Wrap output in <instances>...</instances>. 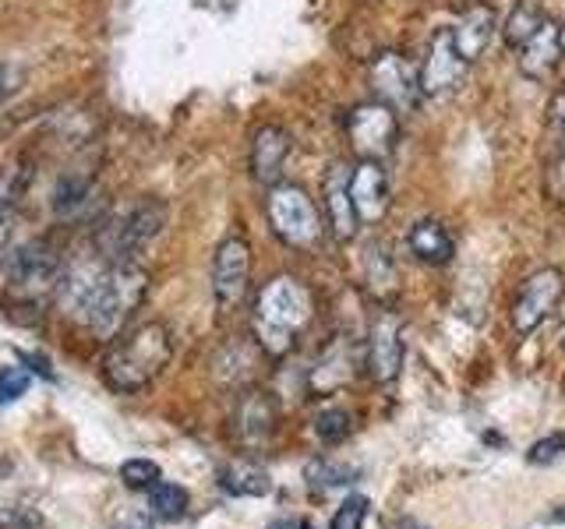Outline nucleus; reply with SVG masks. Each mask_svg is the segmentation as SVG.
Segmentation results:
<instances>
[{"label": "nucleus", "instance_id": "nucleus-20", "mask_svg": "<svg viewBox=\"0 0 565 529\" xmlns=\"http://www.w3.org/2000/svg\"><path fill=\"white\" fill-rule=\"evenodd\" d=\"M220 487L234 494V498H265L273 490V476L252 458H234V463L220 469Z\"/></svg>", "mask_w": 565, "mask_h": 529}, {"label": "nucleus", "instance_id": "nucleus-6", "mask_svg": "<svg viewBox=\"0 0 565 529\" xmlns=\"http://www.w3.org/2000/svg\"><path fill=\"white\" fill-rule=\"evenodd\" d=\"M347 134H350V149L361 159H375V163H382V159L396 149V138H399L396 110L379 99L353 106L347 117Z\"/></svg>", "mask_w": 565, "mask_h": 529}, {"label": "nucleus", "instance_id": "nucleus-35", "mask_svg": "<svg viewBox=\"0 0 565 529\" xmlns=\"http://www.w3.org/2000/svg\"><path fill=\"white\" fill-rule=\"evenodd\" d=\"M552 519H555V522H565V508H558V511H555V516H552Z\"/></svg>", "mask_w": 565, "mask_h": 529}, {"label": "nucleus", "instance_id": "nucleus-18", "mask_svg": "<svg viewBox=\"0 0 565 529\" xmlns=\"http://www.w3.org/2000/svg\"><path fill=\"white\" fill-rule=\"evenodd\" d=\"M558 57H562L558 25H555V22H544V25L520 46V71H523V78H530V82H544V78L555 71Z\"/></svg>", "mask_w": 565, "mask_h": 529}, {"label": "nucleus", "instance_id": "nucleus-28", "mask_svg": "<svg viewBox=\"0 0 565 529\" xmlns=\"http://www.w3.org/2000/svg\"><path fill=\"white\" fill-rule=\"evenodd\" d=\"M120 481L131 490H149L159 481V466L152 458H128V463L120 466Z\"/></svg>", "mask_w": 565, "mask_h": 529}, {"label": "nucleus", "instance_id": "nucleus-11", "mask_svg": "<svg viewBox=\"0 0 565 529\" xmlns=\"http://www.w3.org/2000/svg\"><path fill=\"white\" fill-rule=\"evenodd\" d=\"M371 88H375V99L393 106L396 114L414 110L420 99V71H414L403 53L385 50L371 64Z\"/></svg>", "mask_w": 565, "mask_h": 529}, {"label": "nucleus", "instance_id": "nucleus-29", "mask_svg": "<svg viewBox=\"0 0 565 529\" xmlns=\"http://www.w3.org/2000/svg\"><path fill=\"white\" fill-rule=\"evenodd\" d=\"M32 388V375L25 367H0V406L22 399Z\"/></svg>", "mask_w": 565, "mask_h": 529}, {"label": "nucleus", "instance_id": "nucleus-32", "mask_svg": "<svg viewBox=\"0 0 565 529\" xmlns=\"http://www.w3.org/2000/svg\"><path fill=\"white\" fill-rule=\"evenodd\" d=\"M18 88V78H14V67L11 64H0V106L11 99V93Z\"/></svg>", "mask_w": 565, "mask_h": 529}, {"label": "nucleus", "instance_id": "nucleus-9", "mask_svg": "<svg viewBox=\"0 0 565 529\" xmlns=\"http://www.w3.org/2000/svg\"><path fill=\"white\" fill-rule=\"evenodd\" d=\"M247 279H252V247H247L244 234H230L212 258V296H216L220 311H234L241 304Z\"/></svg>", "mask_w": 565, "mask_h": 529}, {"label": "nucleus", "instance_id": "nucleus-23", "mask_svg": "<svg viewBox=\"0 0 565 529\" xmlns=\"http://www.w3.org/2000/svg\"><path fill=\"white\" fill-rule=\"evenodd\" d=\"M544 22H547V14L541 8V0H516V8H512L509 22L502 25L505 43L509 46H523Z\"/></svg>", "mask_w": 565, "mask_h": 529}, {"label": "nucleus", "instance_id": "nucleus-7", "mask_svg": "<svg viewBox=\"0 0 565 529\" xmlns=\"http://www.w3.org/2000/svg\"><path fill=\"white\" fill-rule=\"evenodd\" d=\"M61 258L50 251L46 244H29L11 258V293L22 300V304H40L43 296L61 290Z\"/></svg>", "mask_w": 565, "mask_h": 529}, {"label": "nucleus", "instance_id": "nucleus-31", "mask_svg": "<svg viewBox=\"0 0 565 529\" xmlns=\"http://www.w3.org/2000/svg\"><path fill=\"white\" fill-rule=\"evenodd\" d=\"M110 529H152V511L128 508V511H120V516L114 519Z\"/></svg>", "mask_w": 565, "mask_h": 529}, {"label": "nucleus", "instance_id": "nucleus-27", "mask_svg": "<svg viewBox=\"0 0 565 529\" xmlns=\"http://www.w3.org/2000/svg\"><path fill=\"white\" fill-rule=\"evenodd\" d=\"M367 508H371V501L364 498V494H350V498L335 508L329 529H361L367 519Z\"/></svg>", "mask_w": 565, "mask_h": 529}, {"label": "nucleus", "instance_id": "nucleus-14", "mask_svg": "<svg viewBox=\"0 0 565 529\" xmlns=\"http://www.w3.org/2000/svg\"><path fill=\"white\" fill-rule=\"evenodd\" d=\"M294 149V138L279 128V123H262L252 138V176L262 187L282 184V170Z\"/></svg>", "mask_w": 565, "mask_h": 529}, {"label": "nucleus", "instance_id": "nucleus-33", "mask_svg": "<svg viewBox=\"0 0 565 529\" xmlns=\"http://www.w3.org/2000/svg\"><path fill=\"white\" fill-rule=\"evenodd\" d=\"M388 529H431V526H424V522H417V519H411V516H403V519H396Z\"/></svg>", "mask_w": 565, "mask_h": 529}, {"label": "nucleus", "instance_id": "nucleus-24", "mask_svg": "<svg viewBox=\"0 0 565 529\" xmlns=\"http://www.w3.org/2000/svg\"><path fill=\"white\" fill-rule=\"evenodd\" d=\"M149 511L156 519H170V522L181 519L188 511V490L170 481H156L149 487Z\"/></svg>", "mask_w": 565, "mask_h": 529}, {"label": "nucleus", "instance_id": "nucleus-3", "mask_svg": "<svg viewBox=\"0 0 565 529\" xmlns=\"http://www.w3.org/2000/svg\"><path fill=\"white\" fill-rule=\"evenodd\" d=\"M149 293V272L138 261H110L93 304L85 311V325L99 339H117L120 328L131 322V314Z\"/></svg>", "mask_w": 565, "mask_h": 529}, {"label": "nucleus", "instance_id": "nucleus-26", "mask_svg": "<svg viewBox=\"0 0 565 529\" xmlns=\"http://www.w3.org/2000/svg\"><path fill=\"white\" fill-rule=\"evenodd\" d=\"M305 476H308V484L311 487H343V484H350L353 473L350 466H335V463H329V458H315V463H308V469H305Z\"/></svg>", "mask_w": 565, "mask_h": 529}, {"label": "nucleus", "instance_id": "nucleus-12", "mask_svg": "<svg viewBox=\"0 0 565 529\" xmlns=\"http://www.w3.org/2000/svg\"><path fill=\"white\" fill-rule=\"evenodd\" d=\"M467 61L463 53L456 50L452 40V29H438L428 43V53H424V64H420V96H446L452 88L463 85L467 78Z\"/></svg>", "mask_w": 565, "mask_h": 529}, {"label": "nucleus", "instance_id": "nucleus-1", "mask_svg": "<svg viewBox=\"0 0 565 529\" xmlns=\"http://www.w3.org/2000/svg\"><path fill=\"white\" fill-rule=\"evenodd\" d=\"M315 314V296L297 276L269 279L255 296L252 332L265 357H287L297 346V335L308 328Z\"/></svg>", "mask_w": 565, "mask_h": 529}, {"label": "nucleus", "instance_id": "nucleus-8", "mask_svg": "<svg viewBox=\"0 0 565 529\" xmlns=\"http://www.w3.org/2000/svg\"><path fill=\"white\" fill-rule=\"evenodd\" d=\"M562 296H565V276L558 269H541V272H534L520 287L516 300H512V311H509L512 328H516L520 335L537 332L547 322V317L558 311Z\"/></svg>", "mask_w": 565, "mask_h": 529}, {"label": "nucleus", "instance_id": "nucleus-21", "mask_svg": "<svg viewBox=\"0 0 565 529\" xmlns=\"http://www.w3.org/2000/svg\"><path fill=\"white\" fill-rule=\"evenodd\" d=\"M258 353H262L258 343H255V346L226 343L220 357L212 360V367H216V378L226 381V385H241V381H247V378H252V367H255V360H258Z\"/></svg>", "mask_w": 565, "mask_h": 529}, {"label": "nucleus", "instance_id": "nucleus-16", "mask_svg": "<svg viewBox=\"0 0 565 529\" xmlns=\"http://www.w3.org/2000/svg\"><path fill=\"white\" fill-rule=\"evenodd\" d=\"M350 194H353V208H358L361 223H379L388 208V176L382 163L361 159V163L350 170Z\"/></svg>", "mask_w": 565, "mask_h": 529}, {"label": "nucleus", "instance_id": "nucleus-13", "mask_svg": "<svg viewBox=\"0 0 565 529\" xmlns=\"http://www.w3.org/2000/svg\"><path fill=\"white\" fill-rule=\"evenodd\" d=\"M279 423V410L273 392H262V388H247L234 406V434L244 449H262L269 445Z\"/></svg>", "mask_w": 565, "mask_h": 529}, {"label": "nucleus", "instance_id": "nucleus-19", "mask_svg": "<svg viewBox=\"0 0 565 529\" xmlns=\"http://www.w3.org/2000/svg\"><path fill=\"white\" fill-rule=\"evenodd\" d=\"M406 247H411V255L420 258L424 264H449L452 261V234L438 219H420L411 226V234H406Z\"/></svg>", "mask_w": 565, "mask_h": 529}, {"label": "nucleus", "instance_id": "nucleus-30", "mask_svg": "<svg viewBox=\"0 0 565 529\" xmlns=\"http://www.w3.org/2000/svg\"><path fill=\"white\" fill-rule=\"evenodd\" d=\"M562 455H565V434H562V431H555V434H547V438L534 441V445H530V452H526V458H530L534 466L558 463Z\"/></svg>", "mask_w": 565, "mask_h": 529}, {"label": "nucleus", "instance_id": "nucleus-5", "mask_svg": "<svg viewBox=\"0 0 565 529\" xmlns=\"http://www.w3.org/2000/svg\"><path fill=\"white\" fill-rule=\"evenodd\" d=\"M163 223H167L163 205H156V202L135 205L131 212H124L120 219H114L99 234V255L106 261H135L141 247L163 229Z\"/></svg>", "mask_w": 565, "mask_h": 529}, {"label": "nucleus", "instance_id": "nucleus-10", "mask_svg": "<svg viewBox=\"0 0 565 529\" xmlns=\"http://www.w3.org/2000/svg\"><path fill=\"white\" fill-rule=\"evenodd\" d=\"M403 357H406L403 317L393 307H385L367 332V357H364L367 378L375 385H393L403 370Z\"/></svg>", "mask_w": 565, "mask_h": 529}, {"label": "nucleus", "instance_id": "nucleus-22", "mask_svg": "<svg viewBox=\"0 0 565 529\" xmlns=\"http://www.w3.org/2000/svg\"><path fill=\"white\" fill-rule=\"evenodd\" d=\"M364 276L375 300H393L396 296V264L385 255L382 244H371L364 251Z\"/></svg>", "mask_w": 565, "mask_h": 529}, {"label": "nucleus", "instance_id": "nucleus-34", "mask_svg": "<svg viewBox=\"0 0 565 529\" xmlns=\"http://www.w3.org/2000/svg\"><path fill=\"white\" fill-rule=\"evenodd\" d=\"M558 40H562V53H565V22L558 25Z\"/></svg>", "mask_w": 565, "mask_h": 529}, {"label": "nucleus", "instance_id": "nucleus-17", "mask_svg": "<svg viewBox=\"0 0 565 529\" xmlns=\"http://www.w3.org/2000/svg\"><path fill=\"white\" fill-rule=\"evenodd\" d=\"M494 32H499V18H494V11L488 4H473L456 22L452 40H456V50L463 53V61L473 64V61H481L488 46L494 43Z\"/></svg>", "mask_w": 565, "mask_h": 529}, {"label": "nucleus", "instance_id": "nucleus-15", "mask_svg": "<svg viewBox=\"0 0 565 529\" xmlns=\"http://www.w3.org/2000/svg\"><path fill=\"white\" fill-rule=\"evenodd\" d=\"M322 198H326V223L340 240H353L361 229V216L353 208V194H350V170L347 163H332L326 170L322 181Z\"/></svg>", "mask_w": 565, "mask_h": 529}, {"label": "nucleus", "instance_id": "nucleus-25", "mask_svg": "<svg viewBox=\"0 0 565 529\" xmlns=\"http://www.w3.org/2000/svg\"><path fill=\"white\" fill-rule=\"evenodd\" d=\"M350 434V413L340 410V406H329L315 417V438L326 441V445H340V441Z\"/></svg>", "mask_w": 565, "mask_h": 529}, {"label": "nucleus", "instance_id": "nucleus-2", "mask_svg": "<svg viewBox=\"0 0 565 529\" xmlns=\"http://www.w3.org/2000/svg\"><path fill=\"white\" fill-rule=\"evenodd\" d=\"M173 357V332L163 322H146L131 328L128 335L110 346L106 353V381L124 396H135L149 388L167 370Z\"/></svg>", "mask_w": 565, "mask_h": 529}, {"label": "nucleus", "instance_id": "nucleus-36", "mask_svg": "<svg viewBox=\"0 0 565 529\" xmlns=\"http://www.w3.org/2000/svg\"><path fill=\"white\" fill-rule=\"evenodd\" d=\"M562 159H565V149H562Z\"/></svg>", "mask_w": 565, "mask_h": 529}, {"label": "nucleus", "instance_id": "nucleus-4", "mask_svg": "<svg viewBox=\"0 0 565 529\" xmlns=\"http://www.w3.org/2000/svg\"><path fill=\"white\" fill-rule=\"evenodd\" d=\"M265 219H269L273 234L297 251H315L326 237V219L315 208L311 194L297 184H276L265 198Z\"/></svg>", "mask_w": 565, "mask_h": 529}]
</instances>
